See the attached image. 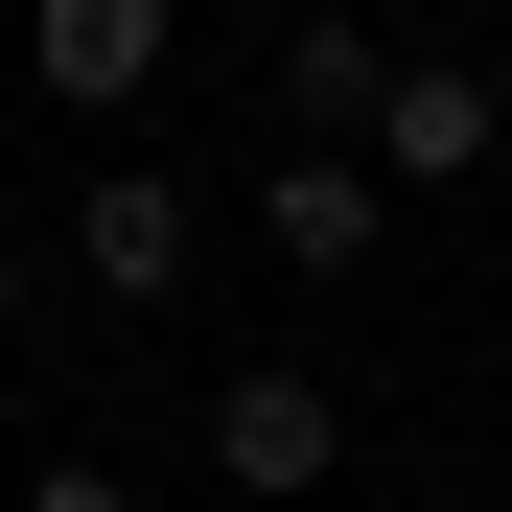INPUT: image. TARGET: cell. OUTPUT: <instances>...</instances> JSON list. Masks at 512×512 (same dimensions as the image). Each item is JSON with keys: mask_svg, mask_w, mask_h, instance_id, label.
Instances as JSON below:
<instances>
[{"mask_svg": "<svg viewBox=\"0 0 512 512\" xmlns=\"http://www.w3.org/2000/svg\"><path fill=\"white\" fill-rule=\"evenodd\" d=\"M350 163H373V187H489V163H512V94H489L466 47H396L373 117H350Z\"/></svg>", "mask_w": 512, "mask_h": 512, "instance_id": "cell-1", "label": "cell"}, {"mask_svg": "<svg viewBox=\"0 0 512 512\" xmlns=\"http://www.w3.org/2000/svg\"><path fill=\"white\" fill-rule=\"evenodd\" d=\"M187 466H210L233 512H303L326 466H350V396H326V373H210V419H187Z\"/></svg>", "mask_w": 512, "mask_h": 512, "instance_id": "cell-2", "label": "cell"}, {"mask_svg": "<svg viewBox=\"0 0 512 512\" xmlns=\"http://www.w3.org/2000/svg\"><path fill=\"white\" fill-rule=\"evenodd\" d=\"M187 70V0H24V94L47 117H140Z\"/></svg>", "mask_w": 512, "mask_h": 512, "instance_id": "cell-3", "label": "cell"}, {"mask_svg": "<svg viewBox=\"0 0 512 512\" xmlns=\"http://www.w3.org/2000/svg\"><path fill=\"white\" fill-rule=\"evenodd\" d=\"M187 256H210V210L163 187V163H94V210H70V280H94V303H187Z\"/></svg>", "mask_w": 512, "mask_h": 512, "instance_id": "cell-4", "label": "cell"}, {"mask_svg": "<svg viewBox=\"0 0 512 512\" xmlns=\"http://www.w3.org/2000/svg\"><path fill=\"white\" fill-rule=\"evenodd\" d=\"M373 210H396L373 163H350V140H303L280 187H256V256H280V280H373Z\"/></svg>", "mask_w": 512, "mask_h": 512, "instance_id": "cell-5", "label": "cell"}, {"mask_svg": "<svg viewBox=\"0 0 512 512\" xmlns=\"http://www.w3.org/2000/svg\"><path fill=\"white\" fill-rule=\"evenodd\" d=\"M373 70H396L373 24H303V47H280V117H303V140H350V117H373Z\"/></svg>", "mask_w": 512, "mask_h": 512, "instance_id": "cell-6", "label": "cell"}, {"mask_svg": "<svg viewBox=\"0 0 512 512\" xmlns=\"http://www.w3.org/2000/svg\"><path fill=\"white\" fill-rule=\"evenodd\" d=\"M0 512H163V489H140V466H24Z\"/></svg>", "mask_w": 512, "mask_h": 512, "instance_id": "cell-7", "label": "cell"}, {"mask_svg": "<svg viewBox=\"0 0 512 512\" xmlns=\"http://www.w3.org/2000/svg\"><path fill=\"white\" fill-rule=\"evenodd\" d=\"M0 326H24V210H0Z\"/></svg>", "mask_w": 512, "mask_h": 512, "instance_id": "cell-8", "label": "cell"}]
</instances>
